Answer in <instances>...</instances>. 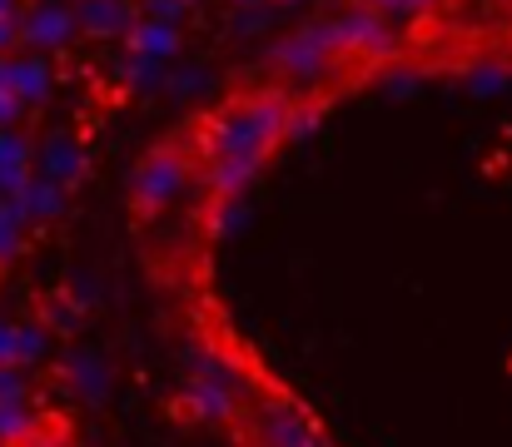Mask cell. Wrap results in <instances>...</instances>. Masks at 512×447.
<instances>
[{
  "mask_svg": "<svg viewBox=\"0 0 512 447\" xmlns=\"http://www.w3.org/2000/svg\"><path fill=\"white\" fill-rule=\"evenodd\" d=\"M120 85L135 90V95H155V90H165V65L140 60V55L125 50V60H120Z\"/></svg>",
  "mask_w": 512,
  "mask_h": 447,
  "instance_id": "obj_19",
  "label": "cell"
},
{
  "mask_svg": "<svg viewBox=\"0 0 512 447\" xmlns=\"http://www.w3.org/2000/svg\"><path fill=\"white\" fill-rule=\"evenodd\" d=\"M358 5L378 10L383 20H413V15H428V10H438V0H358Z\"/></svg>",
  "mask_w": 512,
  "mask_h": 447,
  "instance_id": "obj_22",
  "label": "cell"
},
{
  "mask_svg": "<svg viewBox=\"0 0 512 447\" xmlns=\"http://www.w3.org/2000/svg\"><path fill=\"white\" fill-rule=\"evenodd\" d=\"M35 174V140L25 130H0V199H10Z\"/></svg>",
  "mask_w": 512,
  "mask_h": 447,
  "instance_id": "obj_12",
  "label": "cell"
},
{
  "mask_svg": "<svg viewBox=\"0 0 512 447\" xmlns=\"http://www.w3.org/2000/svg\"><path fill=\"white\" fill-rule=\"evenodd\" d=\"M15 398H30V373L15 368V363H5L0 368V403H15Z\"/></svg>",
  "mask_w": 512,
  "mask_h": 447,
  "instance_id": "obj_25",
  "label": "cell"
},
{
  "mask_svg": "<svg viewBox=\"0 0 512 447\" xmlns=\"http://www.w3.org/2000/svg\"><path fill=\"white\" fill-rule=\"evenodd\" d=\"M0 90H10L25 110H40V105L55 95L50 55H35V50H10V55H0Z\"/></svg>",
  "mask_w": 512,
  "mask_h": 447,
  "instance_id": "obj_7",
  "label": "cell"
},
{
  "mask_svg": "<svg viewBox=\"0 0 512 447\" xmlns=\"http://www.w3.org/2000/svg\"><path fill=\"white\" fill-rule=\"evenodd\" d=\"M319 125H324V110H319V105H299V110H289L284 140H309V135H314Z\"/></svg>",
  "mask_w": 512,
  "mask_h": 447,
  "instance_id": "obj_23",
  "label": "cell"
},
{
  "mask_svg": "<svg viewBox=\"0 0 512 447\" xmlns=\"http://www.w3.org/2000/svg\"><path fill=\"white\" fill-rule=\"evenodd\" d=\"M85 169H90V154H85L75 130L60 125V130H50V135L35 140V174H40V179H50V184H60V189H75V184L85 179Z\"/></svg>",
  "mask_w": 512,
  "mask_h": 447,
  "instance_id": "obj_8",
  "label": "cell"
},
{
  "mask_svg": "<svg viewBox=\"0 0 512 447\" xmlns=\"http://www.w3.org/2000/svg\"><path fill=\"white\" fill-rule=\"evenodd\" d=\"M289 100L284 95H239L229 100L219 115H209L204 125V154L209 159H269L284 145V125H289Z\"/></svg>",
  "mask_w": 512,
  "mask_h": 447,
  "instance_id": "obj_1",
  "label": "cell"
},
{
  "mask_svg": "<svg viewBox=\"0 0 512 447\" xmlns=\"http://www.w3.org/2000/svg\"><path fill=\"white\" fill-rule=\"evenodd\" d=\"M50 358V328L40 323V318H25V323H15V368H40Z\"/></svg>",
  "mask_w": 512,
  "mask_h": 447,
  "instance_id": "obj_18",
  "label": "cell"
},
{
  "mask_svg": "<svg viewBox=\"0 0 512 447\" xmlns=\"http://www.w3.org/2000/svg\"><path fill=\"white\" fill-rule=\"evenodd\" d=\"M259 179V159H209V189L214 199H239Z\"/></svg>",
  "mask_w": 512,
  "mask_h": 447,
  "instance_id": "obj_15",
  "label": "cell"
},
{
  "mask_svg": "<svg viewBox=\"0 0 512 447\" xmlns=\"http://www.w3.org/2000/svg\"><path fill=\"white\" fill-rule=\"evenodd\" d=\"M30 110L10 95V90H0V130H20V120H25Z\"/></svg>",
  "mask_w": 512,
  "mask_h": 447,
  "instance_id": "obj_27",
  "label": "cell"
},
{
  "mask_svg": "<svg viewBox=\"0 0 512 447\" xmlns=\"http://www.w3.org/2000/svg\"><path fill=\"white\" fill-rule=\"evenodd\" d=\"M10 199L20 204V214L30 219V229L55 224V219H65V209H70V189H60V184H50V179H40V174H30Z\"/></svg>",
  "mask_w": 512,
  "mask_h": 447,
  "instance_id": "obj_11",
  "label": "cell"
},
{
  "mask_svg": "<svg viewBox=\"0 0 512 447\" xmlns=\"http://www.w3.org/2000/svg\"><path fill=\"white\" fill-rule=\"evenodd\" d=\"M20 15V0H0V20H15Z\"/></svg>",
  "mask_w": 512,
  "mask_h": 447,
  "instance_id": "obj_32",
  "label": "cell"
},
{
  "mask_svg": "<svg viewBox=\"0 0 512 447\" xmlns=\"http://www.w3.org/2000/svg\"><path fill=\"white\" fill-rule=\"evenodd\" d=\"M508 70H498V65H478V70H468V85L478 90V95H498V90H508Z\"/></svg>",
  "mask_w": 512,
  "mask_h": 447,
  "instance_id": "obj_26",
  "label": "cell"
},
{
  "mask_svg": "<svg viewBox=\"0 0 512 447\" xmlns=\"http://www.w3.org/2000/svg\"><path fill=\"white\" fill-rule=\"evenodd\" d=\"M244 224H249V204H244V194H239V199H219L214 214H209V234H214V239L239 234Z\"/></svg>",
  "mask_w": 512,
  "mask_h": 447,
  "instance_id": "obj_21",
  "label": "cell"
},
{
  "mask_svg": "<svg viewBox=\"0 0 512 447\" xmlns=\"http://www.w3.org/2000/svg\"><path fill=\"white\" fill-rule=\"evenodd\" d=\"M234 10H264V5H279V0H229Z\"/></svg>",
  "mask_w": 512,
  "mask_h": 447,
  "instance_id": "obj_31",
  "label": "cell"
},
{
  "mask_svg": "<svg viewBox=\"0 0 512 447\" xmlns=\"http://www.w3.org/2000/svg\"><path fill=\"white\" fill-rule=\"evenodd\" d=\"M184 184H189V159H184V149L160 145L135 164L130 199H135L140 214H160V209H170L174 199L184 194Z\"/></svg>",
  "mask_w": 512,
  "mask_h": 447,
  "instance_id": "obj_3",
  "label": "cell"
},
{
  "mask_svg": "<svg viewBox=\"0 0 512 447\" xmlns=\"http://www.w3.org/2000/svg\"><path fill=\"white\" fill-rule=\"evenodd\" d=\"M140 15L179 30V25H184V15H189V5H184V0H140Z\"/></svg>",
  "mask_w": 512,
  "mask_h": 447,
  "instance_id": "obj_24",
  "label": "cell"
},
{
  "mask_svg": "<svg viewBox=\"0 0 512 447\" xmlns=\"http://www.w3.org/2000/svg\"><path fill=\"white\" fill-rule=\"evenodd\" d=\"M80 298H70V294H50L45 298V308H40V323L50 328V333H75L80 328Z\"/></svg>",
  "mask_w": 512,
  "mask_h": 447,
  "instance_id": "obj_20",
  "label": "cell"
},
{
  "mask_svg": "<svg viewBox=\"0 0 512 447\" xmlns=\"http://www.w3.org/2000/svg\"><path fill=\"white\" fill-rule=\"evenodd\" d=\"M125 45H130V55H140V60H155V65H170L174 55H179V30L174 25H160V20H135V30L125 35Z\"/></svg>",
  "mask_w": 512,
  "mask_h": 447,
  "instance_id": "obj_14",
  "label": "cell"
},
{
  "mask_svg": "<svg viewBox=\"0 0 512 447\" xmlns=\"http://www.w3.org/2000/svg\"><path fill=\"white\" fill-rule=\"evenodd\" d=\"M140 20L135 0H75V25L90 40H125Z\"/></svg>",
  "mask_w": 512,
  "mask_h": 447,
  "instance_id": "obj_10",
  "label": "cell"
},
{
  "mask_svg": "<svg viewBox=\"0 0 512 447\" xmlns=\"http://www.w3.org/2000/svg\"><path fill=\"white\" fill-rule=\"evenodd\" d=\"M20 45V15L15 20H0V55H10Z\"/></svg>",
  "mask_w": 512,
  "mask_h": 447,
  "instance_id": "obj_29",
  "label": "cell"
},
{
  "mask_svg": "<svg viewBox=\"0 0 512 447\" xmlns=\"http://www.w3.org/2000/svg\"><path fill=\"white\" fill-rule=\"evenodd\" d=\"M5 363H15V318L0 313V368Z\"/></svg>",
  "mask_w": 512,
  "mask_h": 447,
  "instance_id": "obj_28",
  "label": "cell"
},
{
  "mask_svg": "<svg viewBox=\"0 0 512 447\" xmlns=\"http://www.w3.org/2000/svg\"><path fill=\"white\" fill-rule=\"evenodd\" d=\"M408 85H413V75H393V80H388L393 95H408Z\"/></svg>",
  "mask_w": 512,
  "mask_h": 447,
  "instance_id": "obj_30",
  "label": "cell"
},
{
  "mask_svg": "<svg viewBox=\"0 0 512 447\" xmlns=\"http://www.w3.org/2000/svg\"><path fill=\"white\" fill-rule=\"evenodd\" d=\"M184 5H189V10H199V5H204V0H184Z\"/></svg>",
  "mask_w": 512,
  "mask_h": 447,
  "instance_id": "obj_33",
  "label": "cell"
},
{
  "mask_svg": "<svg viewBox=\"0 0 512 447\" xmlns=\"http://www.w3.org/2000/svg\"><path fill=\"white\" fill-rule=\"evenodd\" d=\"M249 438L254 447H329L324 433L294 408V403H259L249 418Z\"/></svg>",
  "mask_w": 512,
  "mask_h": 447,
  "instance_id": "obj_6",
  "label": "cell"
},
{
  "mask_svg": "<svg viewBox=\"0 0 512 447\" xmlns=\"http://www.w3.org/2000/svg\"><path fill=\"white\" fill-rule=\"evenodd\" d=\"M65 383H70L80 398L100 403V398L110 393V368H105L100 353H90V348H70V353H65Z\"/></svg>",
  "mask_w": 512,
  "mask_h": 447,
  "instance_id": "obj_13",
  "label": "cell"
},
{
  "mask_svg": "<svg viewBox=\"0 0 512 447\" xmlns=\"http://www.w3.org/2000/svg\"><path fill=\"white\" fill-rule=\"evenodd\" d=\"M324 35H329L334 55H353V60H393V50H398L393 25L378 10H368V5H343V10H334L324 20Z\"/></svg>",
  "mask_w": 512,
  "mask_h": 447,
  "instance_id": "obj_2",
  "label": "cell"
},
{
  "mask_svg": "<svg viewBox=\"0 0 512 447\" xmlns=\"http://www.w3.org/2000/svg\"><path fill=\"white\" fill-rule=\"evenodd\" d=\"M45 423V413L30 403V398H15V403H0V443L5 447H20L35 428Z\"/></svg>",
  "mask_w": 512,
  "mask_h": 447,
  "instance_id": "obj_16",
  "label": "cell"
},
{
  "mask_svg": "<svg viewBox=\"0 0 512 447\" xmlns=\"http://www.w3.org/2000/svg\"><path fill=\"white\" fill-rule=\"evenodd\" d=\"M279 5H299V0H279Z\"/></svg>",
  "mask_w": 512,
  "mask_h": 447,
  "instance_id": "obj_34",
  "label": "cell"
},
{
  "mask_svg": "<svg viewBox=\"0 0 512 447\" xmlns=\"http://www.w3.org/2000/svg\"><path fill=\"white\" fill-rule=\"evenodd\" d=\"M75 0H25L20 5V45L35 55H65L75 45Z\"/></svg>",
  "mask_w": 512,
  "mask_h": 447,
  "instance_id": "obj_4",
  "label": "cell"
},
{
  "mask_svg": "<svg viewBox=\"0 0 512 447\" xmlns=\"http://www.w3.org/2000/svg\"><path fill=\"white\" fill-rule=\"evenodd\" d=\"M269 65L284 70L289 80H304V85L324 80V70L334 65V45H329V35H324V20L299 25L294 35L274 40V45H269Z\"/></svg>",
  "mask_w": 512,
  "mask_h": 447,
  "instance_id": "obj_5",
  "label": "cell"
},
{
  "mask_svg": "<svg viewBox=\"0 0 512 447\" xmlns=\"http://www.w3.org/2000/svg\"><path fill=\"white\" fill-rule=\"evenodd\" d=\"M25 244H30V219L20 214L15 199H0V269L15 264L25 254Z\"/></svg>",
  "mask_w": 512,
  "mask_h": 447,
  "instance_id": "obj_17",
  "label": "cell"
},
{
  "mask_svg": "<svg viewBox=\"0 0 512 447\" xmlns=\"http://www.w3.org/2000/svg\"><path fill=\"white\" fill-rule=\"evenodd\" d=\"M179 413L194 423H234L239 418V388L229 383H209V378H189L179 393Z\"/></svg>",
  "mask_w": 512,
  "mask_h": 447,
  "instance_id": "obj_9",
  "label": "cell"
}]
</instances>
